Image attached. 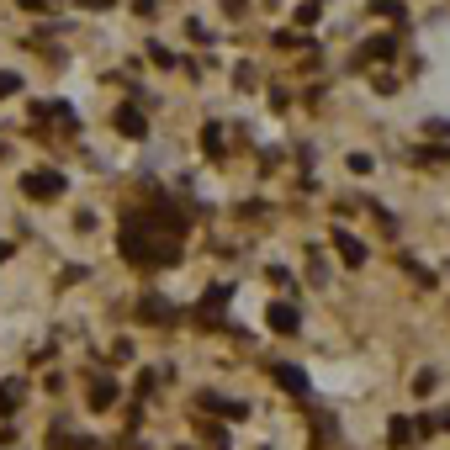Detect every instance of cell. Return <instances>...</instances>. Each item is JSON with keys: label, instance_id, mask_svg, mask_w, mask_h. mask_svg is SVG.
Here are the masks:
<instances>
[{"label": "cell", "instance_id": "30bf717a", "mask_svg": "<svg viewBox=\"0 0 450 450\" xmlns=\"http://www.w3.org/2000/svg\"><path fill=\"white\" fill-rule=\"evenodd\" d=\"M16 85H21L16 75H0V96H11V90H16Z\"/></svg>", "mask_w": 450, "mask_h": 450}, {"label": "cell", "instance_id": "3957f363", "mask_svg": "<svg viewBox=\"0 0 450 450\" xmlns=\"http://www.w3.org/2000/svg\"><path fill=\"white\" fill-rule=\"evenodd\" d=\"M270 328H276V334H291V328H297V307L276 302V307H270Z\"/></svg>", "mask_w": 450, "mask_h": 450}, {"label": "cell", "instance_id": "277c9868", "mask_svg": "<svg viewBox=\"0 0 450 450\" xmlns=\"http://www.w3.org/2000/svg\"><path fill=\"white\" fill-rule=\"evenodd\" d=\"M117 133H127V138H144V117H138L133 106H122V111H117Z\"/></svg>", "mask_w": 450, "mask_h": 450}, {"label": "cell", "instance_id": "ba28073f", "mask_svg": "<svg viewBox=\"0 0 450 450\" xmlns=\"http://www.w3.org/2000/svg\"><path fill=\"white\" fill-rule=\"evenodd\" d=\"M144 318H154V323L164 318V323H170V318H175V307H170V302H159V297H148V302H144Z\"/></svg>", "mask_w": 450, "mask_h": 450}, {"label": "cell", "instance_id": "8fae6325", "mask_svg": "<svg viewBox=\"0 0 450 450\" xmlns=\"http://www.w3.org/2000/svg\"><path fill=\"white\" fill-rule=\"evenodd\" d=\"M0 260H5V244H0Z\"/></svg>", "mask_w": 450, "mask_h": 450}, {"label": "cell", "instance_id": "6da1fadb", "mask_svg": "<svg viewBox=\"0 0 450 450\" xmlns=\"http://www.w3.org/2000/svg\"><path fill=\"white\" fill-rule=\"evenodd\" d=\"M27 191H32V196H38V191H42V196H59L64 181L53 175V170H42V175H27Z\"/></svg>", "mask_w": 450, "mask_h": 450}, {"label": "cell", "instance_id": "5b68a950", "mask_svg": "<svg viewBox=\"0 0 450 450\" xmlns=\"http://www.w3.org/2000/svg\"><path fill=\"white\" fill-rule=\"evenodd\" d=\"M276 382H281V387H291V392H307V376L297 366H276Z\"/></svg>", "mask_w": 450, "mask_h": 450}, {"label": "cell", "instance_id": "52a82bcc", "mask_svg": "<svg viewBox=\"0 0 450 450\" xmlns=\"http://www.w3.org/2000/svg\"><path fill=\"white\" fill-rule=\"evenodd\" d=\"M408 440H413V424L408 419H392V450H408Z\"/></svg>", "mask_w": 450, "mask_h": 450}, {"label": "cell", "instance_id": "7a4b0ae2", "mask_svg": "<svg viewBox=\"0 0 450 450\" xmlns=\"http://www.w3.org/2000/svg\"><path fill=\"white\" fill-rule=\"evenodd\" d=\"M334 249H339V254H345V265H366V249L355 244V239H349V233H334Z\"/></svg>", "mask_w": 450, "mask_h": 450}, {"label": "cell", "instance_id": "8992f818", "mask_svg": "<svg viewBox=\"0 0 450 450\" xmlns=\"http://www.w3.org/2000/svg\"><path fill=\"white\" fill-rule=\"evenodd\" d=\"M16 397H21L16 382H0V419H5V413H16Z\"/></svg>", "mask_w": 450, "mask_h": 450}, {"label": "cell", "instance_id": "9c48e42d", "mask_svg": "<svg viewBox=\"0 0 450 450\" xmlns=\"http://www.w3.org/2000/svg\"><path fill=\"white\" fill-rule=\"evenodd\" d=\"M202 144H207V154H217V148H223V133H217V127H207Z\"/></svg>", "mask_w": 450, "mask_h": 450}]
</instances>
